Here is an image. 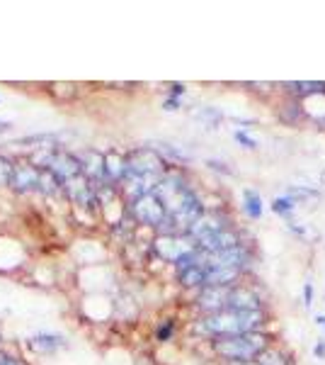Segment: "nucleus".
Here are the masks:
<instances>
[{
	"label": "nucleus",
	"instance_id": "a211bd4d",
	"mask_svg": "<svg viewBox=\"0 0 325 365\" xmlns=\"http://www.w3.org/2000/svg\"><path fill=\"white\" fill-rule=\"evenodd\" d=\"M313 353H316V358H325V344H323V341H321V344H316Z\"/></svg>",
	"mask_w": 325,
	"mask_h": 365
},
{
	"label": "nucleus",
	"instance_id": "9d476101",
	"mask_svg": "<svg viewBox=\"0 0 325 365\" xmlns=\"http://www.w3.org/2000/svg\"><path fill=\"white\" fill-rule=\"evenodd\" d=\"M297 96L301 98H309V96H321L325 93V83H318V81H306V83H289Z\"/></svg>",
	"mask_w": 325,
	"mask_h": 365
},
{
	"label": "nucleus",
	"instance_id": "0eeeda50",
	"mask_svg": "<svg viewBox=\"0 0 325 365\" xmlns=\"http://www.w3.org/2000/svg\"><path fill=\"white\" fill-rule=\"evenodd\" d=\"M228 290L230 287H204V292L199 295V307L204 312H209V314H216V312L226 309Z\"/></svg>",
	"mask_w": 325,
	"mask_h": 365
},
{
	"label": "nucleus",
	"instance_id": "f03ea898",
	"mask_svg": "<svg viewBox=\"0 0 325 365\" xmlns=\"http://www.w3.org/2000/svg\"><path fill=\"white\" fill-rule=\"evenodd\" d=\"M124 178H127L129 182H134V185H139V195L153 192L158 182L165 178L163 175V158L151 149L134 151V154L124 161Z\"/></svg>",
	"mask_w": 325,
	"mask_h": 365
},
{
	"label": "nucleus",
	"instance_id": "423d86ee",
	"mask_svg": "<svg viewBox=\"0 0 325 365\" xmlns=\"http://www.w3.org/2000/svg\"><path fill=\"white\" fill-rule=\"evenodd\" d=\"M158 253L165 258V261H170V263H177L180 261L185 253H190L192 249H197V246H185V241L182 239H177L175 234H168V237H163V239H158Z\"/></svg>",
	"mask_w": 325,
	"mask_h": 365
},
{
	"label": "nucleus",
	"instance_id": "f3484780",
	"mask_svg": "<svg viewBox=\"0 0 325 365\" xmlns=\"http://www.w3.org/2000/svg\"><path fill=\"white\" fill-rule=\"evenodd\" d=\"M0 365H20V363H17L15 358L5 356V353H0Z\"/></svg>",
	"mask_w": 325,
	"mask_h": 365
},
{
	"label": "nucleus",
	"instance_id": "f257e3e1",
	"mask_svg": "<svg viewBox=\"0 0 325 365\" xmlns=\"http://www.w3.org/2000/svg\"><path fill=\"white\" fill-rule=\"evenodd\" d=\"M265 324L262 312H240V309H221L216 314H206L199 329L216 339L223 336H243V334H255Z\"/></svg>",
	"mask_w": 325,
	"mask_h": 365
},
{
	"label": "nucleus",
	"instance_id": "9b49d317",
	"mask_svg": "<svg viewBox=\"0 0 325 365\" xmlns=\"http://www.w3.org/2000/svg\"><path fill=\"white\" fill-rule=\"evenodd\" d=\"M63 341L58 339V336H37V339H32V349H37V351H41V353H49V351H54V349H58Z\"/></svg>",
	"mask_w": 325,
	"mask_h": 365
},
{
	"label": "nucleus",
	"instance_id": "2eb2a0df",
	"mask_svg": "<svg viewBox=\"0 0 325 365\" xmlns=\"http://www.w3.org/2000/svg\"><path fill=\"white\" fill-rule=\"evenodd\" d=\"M170 334H173V324H165V327H161V329H158V339H161V341H168L170 339Z\"/></svg>",
	"mask_w": 325,
	"mask_h": 365
},
{
	"label": "nucleus",
	"instance_id": "39448f33",
	"mask_svg": "<svg viewBox=\"0 0 325 365\" xmlns=\"http://www.w3.org/2000/svg\"><path fill=\"white\" fill-rule=\"evenodd\" d=\"M226 309H240V312H260V297L247 287H230L228 290V304Z\"/></svg>",
	"mask_w": 325,
	"mask_h": 365
},
{
	"label": "nucleus",
	"instance_id": "ddd939ff",
	"mask_svg": "<svg viewBox=\"0 0 325 365\" xmlns=\"http://www.w3.org/2000/svg\"><path fill=\"white\" fill-rule=\"evenodd\" d=\"M294 207H297V205H294V200L289 197V195H284V197H277L275 202H272V210H275L277 215H282V217H289V215H292Z\"/></svg>",
	"mask_w": 325,
	"mask_h": 365
},
{
	"label": "nucleus",
	"instance_id": "20e7f679",
	"mask_svg": "<svg viewBox=\"0 0 325 365\" xmlns=\"http://www.w3.org/2000/svg\"><path fill=\"white\" fill-rule=\"evenodd\" d=\"M134 215L139 222L151 227H165L168 225V212H165L163 202L158 200L156 192H146L134 200Z\"/></svg>",
	"mask_w": 325,
	"mask_h": 365
},
{
	"label": "nucleus",
	"instance_id": "4468645a",
	"mask_svg": "<svg viewBox=\"0 0 325 365\" xmlns=\"http://www.w3.org/2000/svg\"><path fill=\"white\" fill-rule=\"evenodd\" d=\"M235 141H238V144H243L245 149H257V141L247 137L245 132H235Z\"/></svg>",
	"mask_w": 325,
	"mask_h": 365
},
{
	"label": "nucleus",
	"instance_id": "6e6552de",
	"mask_svg": "<svg viewBox=\"0 0 325 365\" xmlns=\"http://www.w3.org/2000/svg\"><path fill=\"white\" fill-rule=\"evenodd\" d=\"M13 185H17L20 190H29V187L39 185V173L32 166H17L13 170Z\"/></svg>",
	"mask_w": 325,
	"mask_h": 365
},
{
	"label": "nucleus",
	"instance_id": "6ab92c4d",
	"mask_svg": "<svg viewBox=\"0 0 325 365\" xmlns=\"http://www.w3.org/2000/svg\"><path fill=\"white\" fill-rule=\"evenodd\" d=\"M316 322H318V327H323V329H325V317H323V314H321V317H318V319H316Z\"/></svg>",
	"mask_w": 325,
	"mask_h": 365
},
{
	"label": "nucleus",
	"instance_id": "f8f14e48",
	"mask_svg": "<svg viewBox=\"0 0 325 365\" xmlns=\"http://www.w3.org/2000/svg\"><path fill=\"white\" fill-rule=\"evenodd\" d=\"M260 365H289L287 363V356L282 351H275V349H267L262 356L257 358Z\"/></svg>",
	"mask_w": 325,
	"mask_h": 365
},
{
	"label": "nucleus",
	"instance_id": "dca6fc26",
	"mask_svg": "<svg viewBox=\"0 0 325 365\" xmlns=\"http://www.w3.org/2000/svg\"><path fill=\"white\" fill-rule=\"evenodd\" d=\"M311 304H313V285L306 282V307H311Z\"/></svg>",
	"mask_w": 325,
	"mask_h": 365
},
{
	"label": "nucleus",
	"instance_id": "7ed1b4c3",
	"mask_svg": "<svg viewBox=\"0 0 325 365\" xmlns=\"http://www.w3.org/2000/svg\"><path fill=\"white\" fill-rule=\"evenodd\" d=\"M214 349L228 363H257V358L267 351V336L262 334H243V336H223L214 341Z\"/></svg>",
	"mask_w": 325,
	"mask_h": 365
},
{
	"label": "nucleus",
	"instance_id": "1a4fd4ad",
	"mask_svg": "<svg viewBox=\"0 0 325 365\" xmlns=\"http://www.w3.org/2000/svg\"><path fill=\"white\" fill-rule=\"evenodd\" d=\"M243 200H245V215L250 217V220H260L262 217V200L255 190H245L243 192Z\"/></svg>",
	"mask_w": 325,
	"mask_h": 365
}]
</instances>
